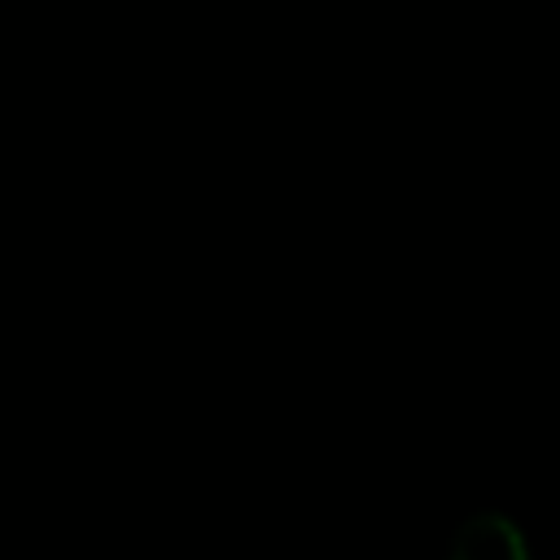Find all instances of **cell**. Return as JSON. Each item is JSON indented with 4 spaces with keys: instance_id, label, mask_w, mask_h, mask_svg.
Masks as SVG:
<instances>
[{
    "instance_id": "1",
    "label": "cell",
    "mask_w": 560,
    "mask_h": 560,
    "mask_svg": "<svg viewBox=\"0 0 560 560\" xmlns=\"http://www.w3.org/2000/svg\"><path fill=\"white\" fill-rule=\"evenodd\" d=\"M446 556L451 560H525L529 542H525V529L508 512L486 508V512H472L455 525Z\"/></svg>"
}]
</instances>
